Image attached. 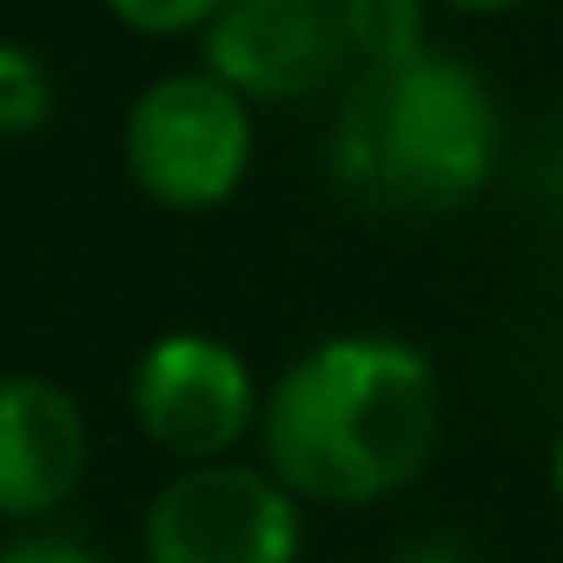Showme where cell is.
Instances as JSON below:
<instances>
[{"instance_id":"1","label":"cell","mask_w":563,"mask_h":563,"mask_svg":"<svg viewBox=\"0 0 563 563\" xmlns=\"http://www.w3.org/2000/svg\"><path fill=\"white\" fill-rule=\"evenodd\" d=\"M438 438L444 378L398 332L312 339L258 405V464L319 510H372L411 490Z\"/></svg>"},{"instance_id":"2","label":"cell","mask_w":563,"mask_h":563,"mask_svg":"<svg viewBox=\"0 0 563 563\" xmlns=\"http://www.w3.org/2000/svg\"><path fill=\"white\" fill-rule=\"evenodd\" d=\"M504 113L490 80L444 47L398 67H358L332 100L325 179L372 212L438 219L490 192Z\"/></svg>"},{"instance_id":"3","label":"cell","mask_w":563,"mask_h":563,"mask_svg":"<svg viewBox=\"0 0 563 563\" xmlns=\"http://www.w3.org/2000/svg\"><path fill=\"white\" fill-rule=\"evenodd\" d=\"M252 113L258 107L206 67L159 74L153 87L133 93V107L120 120V166H126L133 192L146 206L186 212V219L219 212L252 173V146H258Z\"/></svg>"},{"instance_id":"4","label":"cell","mask_w":563,"mask_h":563,"mask_svg":"<svg viewBox=\"0 0 563 563\" xmlns=\"http://www.w3.org/2000/svg\"><path fill=\"white\" fill-rule=\"evenodd\" d=\"M306 504L265 464H179L140 517V563H299Z\"/></svg>"},{"instance_id":"5","label":"cell","mask_w":563,"mask_h":563,"mask_svg":"<svg viewBox=\"0 0 563 563\" xmlns=\"http://www.w3.org/2000/svg\"><path fill=\"white\" fill-rule=\"evenodd\" d=\"M258 378L239 345L212 332H159L126 372V411L173 464H219L258 438Z\"/></svg>"},{"instance_id":"6","label":"cell","mask_w":563,"mask_h":563,"mask_svg":"<svg viewBox=\"0 0 563 563\" xmlns=\"http://www.w3.org/2000/svg\"><path fill=\"white\" fill-rule=\"evenodd\" d=\"M199 67L252 107L339 100V87L358 74L345 0H225V14L199 34Z\"/></svg>"},{"instance_id":"7","label":"cell","mask_w":563,"mask_h":563,"mask_svg":"<svg viewBox=\"0 0 563 563\" xmlns=\"http://www.w3.org/2000/svg\"><path fill=\"white\" fill-rule=\"evenodd\" d=\"M93 464V431L60 378L8 372L0 378V523L60 517Z\"/></svg>"},{"instance_id":"8","label":"cell","mask_w":563,"mask_h":563,"mask_svg":"<svg viewBox=\"0 0 563 563\" xmlns=\"http://www.w3.org/2000/svg\"><path fill=\"white\" fill-rule=\"evenodd\" d=\"M431 8L438 0H345V34L358 67H398L431 47Z\"/></svg>"},{"instance_id":"9","label":"cell","mask_w":563,"mask_h":563,"mask_svg":"<svg viewBox=\"0 0 563 563\" xmlns=\"http://www.w3.org/2000/svg\"><path fill=\"white\" fill-rule=\"evenodd\" d=\"M54 120V74L34 47L0 41V140H27Z\"/></svg>"},{"instance_id":"10","label":"cell","mask_w":563,"mask_h":563,"mask_svg":"<svg viewBox=\"0 0 563 563\" xmlns=\"http://www.w3.org/2000/svg\"><path fill=\"white\" fill-rule=\"evenodd\" d=\"M100 8L140 41H199L225 14V0H100Z\"/></svg>"},{"instance_id":"11","label":"cell","mask_w":563,"mask_h":563,"mask_svg":"<svg viewBox=\"0 0 563 563\" xmlns=\"http://www.w3.org/2000/svg\"><path fill=\"white\" fill-rule=\"evenodd\" d=\"M0 563H113V556L67 530H27L14 543H0Z\"/></svg>"},{"instance_id":"12","label":"cell","mask_w":563,"mask_h":563,"mask_svg":"<svg viewBox=\"0 0 563 563\" xmlns=\"http://www.w3.org/2000/svg\"><path fill=\"white\" fill-rule=\"evenodd\" d=\"M385 563H477V550H471L464 537H451V530H418V537H405Z\"/></svg>"},{"instance_id":"13","label":"cell","mask_w":563,"mask_h":563,"mask_svg":"<svg viewBox=\"0 0 563 563\" xmlns=\"http://www.w3.org/2000/svg\"><path fill=\"white\" fill-rule=\"evenodd\" d=\"M438 8H451V14H517V8H530V0H438Z\"/></svg>"},{"instance_id":"14","label":"cell","mask_w":563,"mask_h":563,"mask_svg":"<svg viewBox=\"0 0 563 563\" xmlns=\"http://www.w3.org/2000/svg\"><path fill=\"white\" fill-rule=\"evenodd\" d=\"M550 497H556V510H563V431H556V444H550Z\"/></svg>"}]
</instances>
